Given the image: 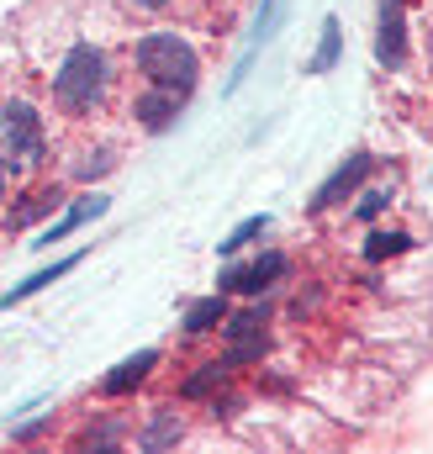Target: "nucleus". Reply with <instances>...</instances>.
Instances as JSON below:
<instances>
[{"mask_svg": "<svg viewBox=\"0 0 433 454\" xmlns=\"http://www.w3.org/2000/svg\"><path fill=\"white\" fill-rule=\"evenodd\" d=\"M138 69H143L148 85H164V90L185 96L196 85V74H201V59L180 32H148L138 43Z\"/></svg>", "mask_w": 433, "mask_h": 454, "instance_id": "f257e3e1", "label": "nucleus"}, {"mask_svg": "<svg viewBox=\"0 0 433 454\" xmlns=\"http://www.w3.org/2000/svg\"><path fill=\"white\" fill-rule=\"evenodd\" d=\"M101 90H106V59H101V48H91V43H75L69 48V59L59 64V74H53V101L64 106V112H91L96 101H101Z\"/></svg>", "mask_w": 433, "mask_h": 454, "instance_id": "f03ea898", "label": "nucleus"}, {"mask_svg": "<svg viewBox=\"0 0 433 454\" xmlns=\"http://www.w3.org/2000/svg\"><path fill=\"white\" fill-rule=\"evenodd\" d=\"M0 137H5V153L11 159H21V164H37L43 159V116L32 112L27 101H5Z\"/></svg>", "mask_w": 433, "mask_h": 454, "instance_id": "7ed1b4c3", "label": "nucleus"}, {"mask_svg": "<svg viewBox=\"0 0 433 454\" xmlns=\"http://www.w3.org/2000/svg\"><path fill=\"white\" fill-rule=\"evenodd\" d=\"M227 354H222V364L232 370V364H259L264 359V348H270V323H264V312H238V317H227Z\"/></svg>", "mask_w": 433, "mask_h": 454, "instance_id": "20e7f679", "label": "nucleus"}, {"mask_svg": "<svg viewBox=\"0 0 433 454\" xmlns=\"http://www.w3.org/2000/svg\"><path fill=\"white\" fill-rule=\"evenodd\" d=\"M370 169H375V159L370 153H349L333 175H327L323 185H318V196H312V212H333V207H343L365 180H370Z\"/></svg>", "mask_w": 433, "mask_h": 454, "instance_id": "39448f33", "label": "nucleus"}, {"mask_svg": "<svg viewBox=\"0 0 433 454\" xmlns=\"http://www.w3.org/2000/svg\"><path fill=\"white\" fill-rule=\"evenodd\" d=\"M375 59H381L386 69H402V64H407V0H381Z\"/></svg>", "mask_w": 433, "mask_h": 454, "instance_id": "423d86ee", "label": "nucleus"}, {"mask_svg": "<svg viewBox=\"0 0 433 454\" xmlns=\"http://www.w3.org/2000/svg\"><path fill=\"white\" fill-rule=\"evenodd\" d=\"M286 275V254H259L254 264H227L222 270V291H243V296H259L264 286H275Z\"/></svg>", "mask_w": 433, "mask_h": 454, "instance_id": "0eeeda50", "label": "nucleus"}, {"mask_svg": "<svg viewBox=\"0 0 433 454\" xmlns=\"http://www.w3.org/2000/svg\"><path fill=\"white\" fill-rule=\"evenodd\" d=\"M132 116H138L148 132H164V127L180 116V96H175V90H164V85H148V90L132 101Z\"/></svg>", "mask_w": 433, "mask_h": 454, "instance_id": "6e6552de", "label": "nucleus"}, {"mask_svg": "<svg viewBox=\"0 0 433 454\" xmlns=\"http://www.w3.org/2000/svg\"><path fill=\"white\" fill-rule=\"evenodd\" d=\"M154 364H159V348H138L132 359H122L106 380H101V396H127L132 386H143V375H148Z\"/></svg>", "mask_w": 433, "mask_h": 454, "instance_id": "1a4fd4ad", "label": "nucleus"}, {"mask_svg": "<svg viewBox=\"0 0 433 454\" xmlns=\"http://www.w3.org/2000/svg\"><path fill=\"white\" fill-rule=\"evenodd\" d=\"M75 264H80V254H69V259H53V264H48V270H37V275H27V280H21V286H11V291H5V296H0V307H21V301H27V296H37V291H48V286H53V280H64V275H69V270H75Z\"/></svg>", "mask_w": 433, "mask_h": 454, "instance_id": "9d476101", "label": "nucleus"}, {"mask_svg": "<svg viewBox=\"0 0 433 454\" xmlns=\"http://www.w3.org/2000/svg\"><path fill=\"white\" fill-rule=\"evenodd\" d=\"M222 323H227V301H222V296H201V301H191L185 317H180L185 333H212V328H222Z\"/></svg>", "mask_w": 433, "mask_h": 454, "instance_id": "9b49d317", "label": "nucleus"}, {"mask_svg": "<svg viewBox=\"0 0 433 454\" xmlns=\"http://www.w3.org/2000/svg\"><path fill=\"white\" fill-rule=\"evenodd\" d=\"M101 212H106V196H85V201H80L75 212H64L59 223L43 232V243H37V248H48V243H59V238H69V232H75L80 223H91V217H101Z\"/></svg>", "mask_w": 433, "mask_h": 454, "instance_id": "f8f14e48", "label": "nucleus"}, {"mask_svg": "<svg viewBox=\"0 0 433 454\" xmlns=\"http://www.w3.org/2000/svg\"><path fill=\"white\" fill-rule=\"evenodd\" d=\"M338 59H343V32H338V16H327L323 21V43H318L312 64H307V74H327Z\"/></svg>", "mask_w": 433, "mask_h": 454, "instance_id": "ddd939ff", "label": "nucleus"}, {"mask_svg": "<svg viewBox=\"0 0 433 454\" xmlns=\"http://www.w3.org/2000/svg\"><path fill=\"white\" fill-rule=\"evenodd\" d=\"M407 248H413V238H407V232H370V238H365V259H370V264L397 259V254H407Z\"/></svg>", "mask_w": 433, "mask_h": 454, "instance_id": "4468645a", "label": "nucleus"}, {"mask_svg": "<svg viewBox=\"0 0 433 454\" xmlns=\"http://www.w3.org/2000/svg\"><path fill=\"white\" fill-rule=\"evenodd\" d=\"M185 428H180V418L175 412H159L154 423H148V434H143V450H164V444H175Z\"/></svg>", "mask_w": 433, "mask_h": 454, "instance_id": "2eb2a0df", "label": "nucleus"}, {"mask_svg": "<svg viewBox=\"0 0 433 454\" xmlns=\"http://www.w3.org/2000/svg\"><path fill=\"white\" fill-rule=\"evenodd\" d=\"M264 227H270V217H264V212H259V217H243V223H238L232 232H227V238H222V243H216V248H222V254H238L243 243L264 238Z\"/></svg>", "mask_w": 433, "mask_h": 454, "instance_id": "dca6fc26", "label": "nucleus"}, {"mask_svg": "<svg viewBox=\"0 0 433 454\" xmlns=\"http://www.w3.org/2000/svg\"><path fill=\"white\" fill-rule=\"evenodd\" d=\"M222 375H227V364H222V359H216V364H201V370L185 380V396H191V402H196V396H207L212 386H222Z\"/></svg>", "mask_w": 433, "mask_h": 454, "instance_id": "f3484780", "label": "nucleus"}, {"mask_svg": "<svg viewBox=\"0 0 433 454\" xmlns=\"http://www.w3.org/2000/svg\"><path fill=\"white\" fill-rule=\"evenodd\" d=\"M275 21H280V0H264V5H259V16H254V37H248V53H254L259 43H270Z\"/></svg>", "mask_w": 433, "mask_h": 454, "instance_id": "a211bd4d", "label": "nucleus"}, {"mask_svg": "<svg viewBox=\"0 0 433 454\" xmlns=\"http://www.w3.org/2000/svg\"><path fill=\"white\" fill-rule=\"evenodd\" d=\"M53 207H59V191H37V196H32V201H27V207H21V212L11 217V223L27 227L32 217H43V212H53Z\"/></svg>", "mask_w": 433, "mask_h": 454, "instance_id": "6ab92c4d", "label": "nucleus"}, {"mask_svg": "<svg viewBox=\"0 0 433 454\" xmlns=\"http://www.w3.org/2000/svg\"><path fill=\"white\" fill-rule=\"evenodd\" d=\"M386 201H391L386 191H365V196H359V217H381V212H386Z\"/></svg>", "mask_w": 433, "mask_h": 454, "instance_id": "aec40b11", "label": "nucleus"}, {"mask_svg": "<svg viewBox=\"0 0 433 454\" xmlns=\"http://www.w3.org/2000/svg\"><path fill=\"white\" fill-rule=\"evenodd\" d=\"M111 169V153H85V164H80V180H91V175H106Z\"/></svg>", "mask_w": 433, "mask_h": 454, "instance_id": "412c9836", "label": "nucleus"}, {"mask_svg": "<svg viewBox=\"0 0 433 454\" xmlns=\"http://www.w3.org/2000/svg\"><path fill=\"white\" fill-rule=\"evenodd\" d=\"M138 11H159V5H169V0H132Z\"/></svg>", "mask_w": 433, "mask_h": 454, "instance_id": "4be33fe9", "label": "nucleus"}, {"mask_svg": "<svg viewBox=\"0 0 433 454\" xmlns=\"http://www.w3.org/2000/svg\"><path fill=\"white\" fill-rule=\"evenodd\" d=\"M0 201H5V159H0Z\"/></svg>", "mask_w": 433, "mask_h": 454, "instance_id": "5701e85b", "label": "nucleus"}]
</instances>
